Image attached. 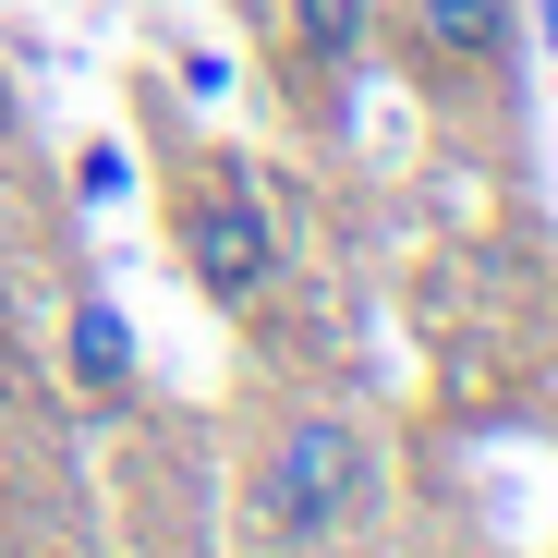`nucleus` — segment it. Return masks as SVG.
I'll return each instance as SVG.
<instances>
[{"label":"nucleus","mask_w":558,"mask_h":558,"mask_svg":"<svg viewBox=\"0 0 558 558\" xmlns=\"http://www.w3.org/2000/svg\"><path fill=\"white\" fill-rule=\"evenodd\" d=\"M364 510H377V449H364L340 413L279 425L267 474H255V534H267V546H328V534H352Z\"/></svg>","instance_id":"nucleus-1"},{"label":"nucleus","mask_w":558,"mask_h":558,"mask_svg":"<svg viewBox=\"0 0 558 558\" xmlns=\"http://www.w3.org/2000/svg\"><path fill=\"white\" fill-rule=\"evenodd\" d=\"M122 182H134L122 146H85V158H73V207H122Z\"/></svg>","instance_id":"nucleus-6"},{"label":"nucleus","mask_w":558,"mask_h":558,"mask_svg":"<svg viewBox=\"0 0 558 558\" xmlns=\"http://www.w3.org/2000/svg\"><path fill=\"white\" fill-rule=\"evenodd\" d=\"M267 267H279V243H267L255 182H219V195L195 207V279H207L219 304H255V292H267Z\"/></svg>","instance_id":"nucleus-2"},{"label":"nucleus","mask_w":558,"mask_h":558,"mask_svg":"<svg viewBox=\"0 0 558 558\" xmlns=\"http://www.w3.org/2000/svg\"><path fill=\"white\" fill-rule=\"evenodd\" d=\"M437 49H510V0H425Z\"/></svg>","instance_id":"nucleus-5"},{"label":"nucleus","mask_w":558,"mask_h":558,"mask_svg":"<svg viewBox=\"0 0 558 558\" xmlns=\"http://www.w3.org/2000/svg\"><path fill=\"white\" fill-rule=\"evenodd\" d=\"M0 134H13V98H0Z\"/></svg>","instance_id":"nucleus-7"},{"label":"nucleus","mask_w":558,"mask_h":558,"mask_svg":"<svg viewBox=\"0 0 558 558\" xmlns=\"http://www.w3.org/2000/svg\"><path fill=\"white\" fill-rule=\"evenodd\" d=\"M364 25H377V0H292V37H304L316 61H352Z\"/></svg>","instance_id":"nucleus-4"},{"label":"nucleus","mask_w":558,"mask_h":558,"mask_svg":"<svg viewBox=\"0 0 558 558\" xmlns=\"http://www.w3.org/2000/svg\"><path fill=\"white\" fill-rule=\"evenodd\" d=\"M122 377H134V328H122V304L85 292V304H73V389H98V401H110Z\"/></svg>","instance_id":"nucleus-3"}]
</instances>
